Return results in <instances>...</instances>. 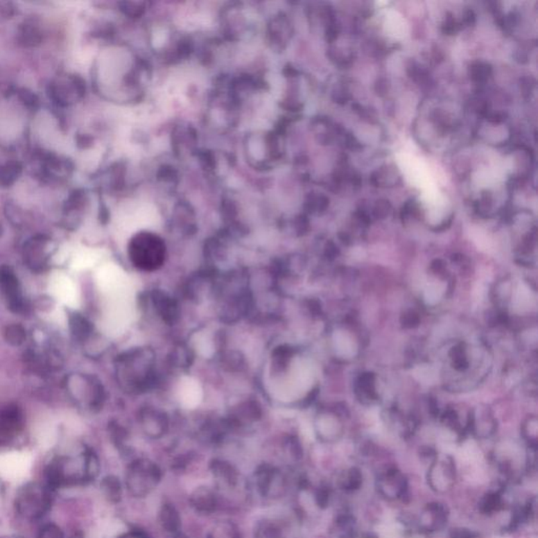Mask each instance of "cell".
<instances>
[{"mask_svg":"<svg viewBox=\"0 0 538 538\" xmlns=\"http://www.w3.org/2000/svg\"><path fill=\"white\" fill-rule=\"evenodd\" d=\"M128 254L132 264L137 268L153 272L164 263L165 244L156 234L141 232L130 241Z\"/></svg>","mask_w":538,"mask_h":538,"instance_id":"6da1fadb","label":"cell"},{"mask_svg":"<svg viewBox=\"0 0 538 538\" xmlns=\"http://www.w3.org/2000/svg\"><path fill=\"white\" fill-rule=\"evenodd\" d=\"M458 467L449 454H436L427 471V484L433 492L446 494L455 486Z\"/></svg>","mask_w":538,"mask_h":538,"instance_id":"7a4b0ae2","label":"cell"},{"mask_svg":"<svg viewBox=\"0 0 538 538\" xmlns=\"http://www.w3.org/2000/svg\"><path fill=\"white\" fill-rule=\"evenodd\" d=\"M376 489L386 501H401L408 492V480L403 471L397 467H389L376 476Z\"/></svg>","mask_w":538,"mask_h":538,"instance_id":"3957f363","label":"cell"},{"mask_svg":"<svg viewBox=\"0 0 538 538\" xmlns=\"http://www.w3.org/2000/svg\"><path fill=\"white\" fill-rule=\"evenodd\" d=\"M449 510L441 503H427L417 517V527L419 532L426 534L436 533L447 527Z\"/></svg>","mask_w":538,"mask_h":538,"instance_id":"277c9868","label":"cell"},{"mask_svg":"<svg viewBox=\"0 0 538 538\" xmlns=\"http://www.w3.org/2000/svg\"><path fill=\"white\" fill-rule=\"evenodd\" d=\"M0 288L9 302L10 309L15 313H20L24 309V304L20 295L19 283L9 267L0 268Z\"/></svg>","mask_w":538,"mask_h":538,"instance_id":"5b68a950","label":"cell"},{"mask_svg":"<svg viewBox=\"0 0 538 538\" xmlns=\"http://www.w3.org/2000/svg\"><path fill=\"white\" fill-rule=\"evenodd\" d=\"M153 301L155 309L165 322L173 324L177 321L179 315L178 305L170 295L163 291L157 290L153 295Z\"/></svg>","mask_w":538,"mask_h":538,"instance_id":"8992f818","label":"cell"},{"mask_svg":"<svg viewBox=\"0 0 538 538\" xmlns=\"http://www.w3.org/2000/svg\"><path fill=\"white\" fill-rule=\"evenodd\" d=\"M317 431L323 441L331 443L341 437L343 434V426L336 417L325 415V417H322L318 422Z\"/></svg>","mask_w":538,"mask_h":538,"instance_id":"52a82bcc","label":"cell"},{"mask_svg":"<svg viewBox=\"0 0 538 538\" xmlns=\"http://www.w3.org/2000/svg\"><path fill=\"white\" fill-rule=\"evenodd\" d=\"M364 476L362 471L358 467H350L342 471L340 474L338 485L341 490L345 492H354L363 486Z\"/></svg>","mask_w":538,"mask_h":538,"instance_id":"ba28073f","label":"cell"},{"mask_svg":"<svg viewBox=\"0 0 538 538\" xmlns=\"http://www.w3.org/2000/svg\"><path fill=\"white\" fill-rule=\"evenodd\" d=\"M480 510L484 514H494L503 508V493L501 490L491 491L480 499Z\"/></svg>","mask_w":538,"mask_h":538,"instance_id":"9c48e42d","label":"cell"},{"mask_svg":"<svg viewBox=\"0 0 538 538\" xmlns=\"http://www.w3.org/2000/svg\"><path fill=\"white\" fill-rule=\"evenodd\" d=\"M70 328L75 339L85 341L92 332V325L85 318L80 315H73L70 319Z\"/></svg>","mask_w":538,"mask_h":538,"instance_id":"30bf717a","label":"cell"},{"mask_svg":"<svg viewBox=\"0 0 538 538\" xmlns=\"http://www.w3.org/2000/svg\"><path fill=\"white\" fill-rule=\"evenodd\" d=\"M6 340L13 346H19L26 340V331L20 325H11L6 329Z\"/></svg>","mask_w":538,"mask_h":538,"instance_id":"8fae6325","label":"cell"},{"mask_svg":"<svg viewBox=\"0 0 538 538\" xmlns=\"http://www.w3.org/2000/svg\"><path fill=\"white\" fill-rule=\"evenodd\" d=\"M523 439L527 442L530 448L536 449L537 446V422L536 419H530L526 424L523 429Z\"/></svg>","mask_w":538,"mask_h":538,"instance_id":"7c38bea8","label":"cell"},{"mask_svg":"<svg viewBox=\"0 0 538 538\" xmlns=\"http://www.w3.org/2000/svg\"><path fill=\"white\" fill-rule=\"evenodd\" d=\"M489 70L490 69H489L488 65L478 63V64L471 67V75H472V78L474 80H486L488 78Z\"/></svg>","mask_w":538,"mask_h":538,"instance_id":"4fadbf2b","label":"cell"},{"mask_svg":"<svg viewBox=\"0 0 538 538\" xmlns=\"http://www.w3.org/2000/svg\"><path fill=\"white\" fill-rule=\"evenodd\" d=\"M40 538H64L62 532L56 526H48L44 528L40 534Z\"/></svg>","mask_w":538,"mask_h":538,"instance_id":"5bb4252c","label":"cell"},{"mask_svg":"<svg viewBox=\"0 0 538 538\" xmlns=\"http://www.w3.org/2000/svg\"><path fill=\"white\" fill-rule=\"evenodd\" d=\"M451 538H482L476 532L467 529L454 530L451 534Z\"/></svg>","mask_w":538,"mask_h":538,"instance_id":"9a60e30c","label":"cell"},{"mask_svg":"<svg viewBox=\"0 0 538 538\" xmlns=\"http://www.w3.org/2000/svg\"><path fill=\"white\" fill-rule=\"evenodd\" d=\"M389 211H390V205L388 201H380L376 205L374 213H376V217H385L388 215Z\"/></svg>","mask_w":538,"mask_h":538,"instance_id":"2e32d148","label":"cell"},{"mask_svg":"<svg viewBox=\"0 0 538 538\" xmlns=\"http://www.w3.org/2000/svg\"><path fill=\"white\" fill-rule=\"evenodd\" d=\"M388 85V83H387L386 80H384V85H382L380 81V83H378V85H376V87H378L379 93H386V92L388 91V87H387L388 85Z\"/></svg>","mask_w":538,"mask_h":538,"instance_id":"e0dca14e","label":"cell"}]
</instances>
